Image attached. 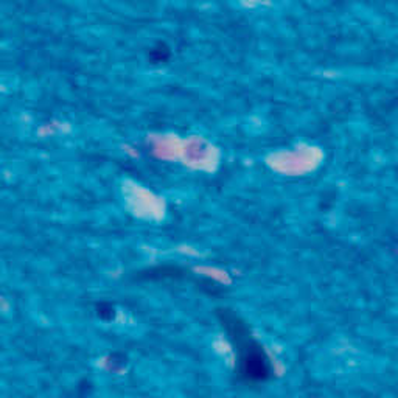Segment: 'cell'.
<instances>
[{"label": "cell", "instance_id": "cell-1", "mask_svg": "<svg viewBox=\"0 0 398 398\" xmlns=\"http://www.w3.org/2000/svg\"><path fill=\"white\" fill-rule=\"evenodd\" d=\"M223 324L229 330L230 338L235 341L240 353L241 377L248 381H263L269 377V364L265 358L263 350L249 338L248 328L237 316L226 313L223 316Z\"/></svg>", "mask_w": 398, "mask_h": 398}]
</instances>
